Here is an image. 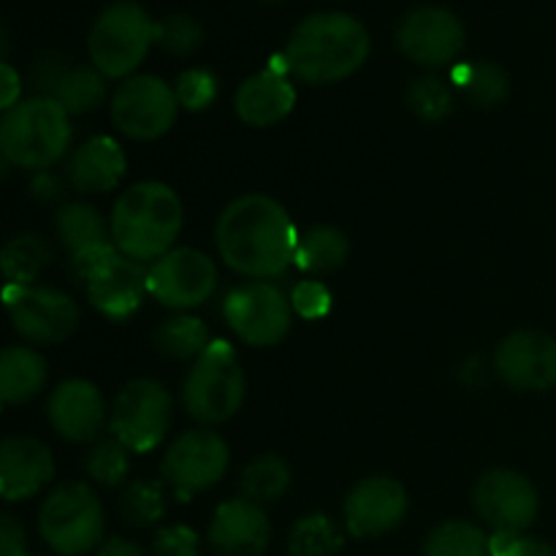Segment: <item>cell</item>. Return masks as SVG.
Segmentation results:
<instances>
[{
	"mask_svg": "<svg viewBox=\"0 0 556 556\" xmlns=\"http://www.w3.org/2000/svg\"><path fill=\"white\" fill-rule=\"evenodd\" d=\"M215 244L220 258L237 275L271 280L296 264L299 233L280 201L264 193H248L220 212Z\"/></svg>",
	"mask_w": 556,
	"mask_h": 556,
	"instance_id": "obj_1",
	"label": "cell"
},
{
	"mask_svg": "<svg viewBox=\"0 0 556 556\" xmlns=\"http://www.w3.org/2000/svg\"><path fill=\"white\" fill-rule=\"evenodd\" d=\"M372 52L369 30L351 14L320 11L291 33L286 68L307 85H337L356 74Z\"/></svg>",
	"mask_w": 556,
	"mask_h": 556,
	"instance_id": "obj_2",
	"label": "cell"
},
{
	"mask_svg": "<svg viewBox=\"0 0 556 556\" xmlns=\"http://www.w3.org/2000/svg\"><path fill=\"white\" fill-rule=\"evenodd\" d=\"M185 210L177 190L166 182H136L119 193L114 201L109 228L112 242L128 258L152 261L174 250L179 231H182Z\"/></svg>",
	"mask_w": 556,
	"mask_h": 556,
	"instance_id": "obj_3",
	"label": "cell"
},
{
	"mask_svg": "<svg viewBox=\"0 0 556 556\" xmlns=\"http://www.w3.org/2000/svg\"><path fill=\"white\" fill-rule=\"evenodd\" d=\"M71 114L54 98L36 96L9 109L0 123V150L5 163L47 172L71 147Z\"/></svg>",
	"mask_w": 556,
	"mask_h": 556,
	"instance_id": "obj_4",
	"label": "cell"
},
{
	"mask_svg": "<svg viewBox=\"0 0 556 556\" xmlns=\"http://www.w3.org/2000/svg\"><path fill=\"white\" fill-rule=\"evenodd\" d=\"M71 269L85 282L87 299L92 307L109 320H125L141 307L147 288V269L141 261L119 253L117 244H101L79 255H71Z\"/></svg>",
	"mask_w": 556,
	"mask_h": 556,
	"instance_id": "obj_5",
	"label": "cell"
},
{
	"mask_svg": "<svg viewBox=\"0 0 556 556\" xmlns=\"http://www.w3.org/2000/svg\"><path fill=\"white\" fill-rule=\"evenodd\" d=\"M248 378L242 362L228 342L215 340L190 367L182 386V402L190 418L201 424H226L242 410Z\"/></svg>",
	"mask_w": 556,
	"mask_h": 556,
	"instance_id": "obj_6",
	"label": "cell"
},
{
	"mask_svg": "<svg viewBox=\"0 0 556 556\" xmlns=\"http://www.w3.org/2000/svg\"><path fill=\"white\" fill-rule=\"evenodd\" d=\"M106 519L98 494L87 483H63L43 500L38 510V532L60 556H85L106 538Z\"/></svg>",
	"mask_w": 556,
	"mask_h": 556,
	"instance_id": "obj_7",
	"label": "cell"
},
{
	"mask_svg": "<svg viewBox=\"0 0 556 556\" xmlns=\"http://www.w3.org/2000/svg\"><path fill=\"white\" fill-rule=\"evenodd\" d=\"M155 43V22L139 3H114L103 11L87 38L92 68L106 79H128Z\"/></svg>",
	"mask_w": 556,
	"mask_h": 556,
	"instance_id": "obj_8",
	"label": "cell"
},
{
	"mask_svg": "<svg viewBox=\"0 0 556 556\" xmlns=\"http://www.w3.org/2000/svg\"><path fill=\"white\" fill-rule=\"evenodd\" d=\"M172 418V394L157 380H130L114 400L109 429L130 454H147L166 440Z\"/></svg>",
	"mask_w": 556,
	"mask_h": 556,
	"instance_id": "obj_9",
	"label": "cell"
},
{
	"mask_svg": "<svg viewBox=\"0 0 556 556\" xmlns=\"http://www.w3.org/2000/svg\"><path fill=\"white\" fill-rule=\"evenodd\" d=\"M114 128L134 141H155L174 128L179 114L177 92L161 76H128L114 90L112 103Z\"/></svg>",
	"mask_w": 556,
	"mask_h": 556,
	"instance_id": "obj_10",
	"label": "cell"
},
{
	"mask_svg": "<svg viewBox=\"0 0 556 556\" xmlns=\"http://www.w3.org/2000/svg\"><path fill=\"white\" fill-rule=\"evenodd\" d=\"M223 318L233 334L253 348H271L291 331V299L269 280L237 286L223 302Z\"/></svg>",
	"mask_w": 556,
	"mask_h": 556,
	"instance_id": "obj_11",
	"label": "cell"
},
{
	"mask_svg": "<svg viewBox=\"0 0 556 556\" xmlns=\"http://www.w3.org/2000/svg\"><path fill=\"white\" fill-rule=\"evenodd\" d=\"M228 465L231 451L220 434L210 429H190L166 448L161 459V478L179 494V500H188L220 483Z\"/></svg>",
	"mask_w": 556,
	"mask_h": 556,
	"instance_id": "obj_12",
	"label": "cell"
},
{
	"mask_svg": "<svg viewBox=\"0 0 556 556\" xmlns=\"http://www.w3.org/2000/svg\"><path fill=\"white\" fill-rule=\"evenodd\" d=\"M3 299L16 334L36 345L65 342L79 326V307L58 288L5 286Z\"/></svg>",
	"mask_w": 556,
	"mask_h": 556,
	"instance_id": "obj_13",
	"label": "cell"
},
{
	"mask_svg": "<svg viewBox=\"0 0 556 556\" xmlns=\"http://www.w3.org/2000/svg\"><path fill=\"white\" fill-rule=\"evenodd\" d=\"M396 47L424 68H443L465 49V25L443 5H418L396 25Z\"/></svg>",
	"mask_w": 556,
	"mask_h": 556,
	"instance_id": "obj_14",
	"label": "cell"
},
{
	"mask_svg": "<svg viewBox=\"0 0 556 556\" xmlns=\"http://www.w3.org/2000/svg\"><path fill=\"white\" fill-rule=\"evenodd\" d=\"M147 288L163 307H201L217 288V266L201 250L174 248L150 266Z\"/></svg>",
	"mask_w": 556,
	"mask_h": 556,
	"instance_id": "obj_15",
	"label": "cell"
},
{
	"mask_svg": "<svg viewBox=\"0 0 556 556\" xmlns=\"http://www.w3.org/2000/svg\"><path fill=\"white\" fill-rule=\"evenodd\" d=\"M472 508L494 532H525L535 525L541 500L521 472L489 470L472 489Z\"/></svg>",
	"mask_w": 556,
	"mask_h": 556,
	"instance_id": "obj_16",
	"label": "cell"
},
{
	"mask_svg": "<svg viewBox=\"0 0 556 556\" xmlns=\"http://www.w3.org/2000/svg\"><path fill=\"white\" fill-rule=\"evenodd\" d=\"M410 500L405 486L394 478L372 476L358 481L345 500V527L353 538H380L394 532L405 521Z\"/></svg>",
	"mask_w": 556,
	"mask_h": 556,
	"instance_id": "obj_17",
	"label": "cell"
},
{
	"mask_svg": "<svg viewBox=\"0 0 556 556\" xmlns=\"http://www.w3.org/2000/svg\"><path fill=\"white\" fill-rule=\"evenodd\" d=\"M494 369L516 391L554 389L556 340L543 331H514L497 345Z\"/></svg>",
	"mask_w": 556,
	"mask_h": 556,
	"instance_id": "obj_18",
	"label": "cell"
},
{
	"mask_svg": "<svg viewBox=\"0 0 556 556\" xmlns=\"http://www.w3.org/2000/svg\"><path fill=\"white\" fill-rule=\"evenodd\" d=\"M271 541V525L264 508L237 497L217 505L206 543L212 556H264Z\"/></svg>",
	"mask_w": 556,
	"mask_h": 556,
	"instance_id": "obj_19",
	"label": "cell"
},
{
	"mask_svg": "<svg viewBox=\"0 0 556 556\" xmlns=\"http://www.w3.org/2000/svg\"><path fill=\"white\" fill-rule=\"evenodd\" d=\"M49 424L71 443H90L106 424V402L90 380H63L49 396Z\"/></svg>",
	"mask_w": 556,
	"mask_h": 556,
	"instance_id": "obj_20",
	"label": "cell"
},
{
	"mask_svg": "<svg viewBox=\"0 0 556 556\" xmlns=\"http://www.w3.org/2000/svg\"><path fill=\"white\" fill-rule=\"evenodd\" d=\"M54 478L52 451L36 438H9L0 445V494L5 503L30 500Z\"/></svg>",
	"mask_w": 556,
	"mask_h": 556,
	"instance_id": "obj_21",
	"label": "cell"
},
{
	"mask_svg": "<svg viewBox=\"0 0 556 556\" xmlns=\"http://www.w3.org/2000/svg\"><path fill=\"white\" fill-rule=\"evenodd\" d=\"M293 106H296V90L291 79L275 65L248 76L233 98L237 117L250 128H271L282 123L293 112Z\"/></svg>",
	"mask_w": 556,
	"mask_h": 556,
	"instance_id": "obj_22",
	"label": "cell"
},
{
	"mask_svg": "<svg viewBox=\"0 0 556 556\" xmlns=\"http://www.w3.org/2000/svg\"><path fill=\"white\" fill-rule=\"evenodd\" d=\"M128 157L112 136H92L68 161V182L79 193H109L123 182Z\"/></svg>",
	"mask_w": 556,
	"mask_h": 556,
	"instance_id": "obj_23",
	"label": "cell"
},
{
	"mask_svg": "<svg viewBox=\"0 0 556 556\" xmlns=\"http://www.w3.org/2000/svg\"><path fill=\"white\" fill-rule=\"evenodd\" d=\"M47 362L25 345H11L0 353V396L5 405H25L47 386Z\"/></svg>",
	"mask_w": 556,
	"mask_h": 556,
	"instance_id": "obj_24",
	"label": "cell"
},
{
	"mask_svg": "<svg viewBox=\"0 0 556 556\" xmlns=\"http://www.w3.org/2000/svg\"><path fill=\"white\" fill-rule=\"evenodd\" d=\"M54 228H58L60 242L71 255L109 244V233H112L101 212L92 204H85V201H71V204L60 206Z\"/></svg>",
	"mask_w": 556,
	"mask_h": 556,
	"instance_id": "obj_25",
	"label": "cell"
},
{
	"mask_svg": "<svg viewBox=\"0 0 556 556\" xmlns=\"http://www.w3.org/2000/svg\"><path fill=\"white\" fill-rule=\"evenodd\" d=\"M351 255V242L334 226H313L299 237L296 266L307 275H331L342 269Z\"/></svg>",
	"mask_w": 556,
	"mask_h": 556,
	"instance_id": "obj_26",
	"label": "cell"
},
{
	"mask_svg": "<svg viewBox=\"0 0 556 556\" xmlns=\"http://www.w3.org/2000/svg\"><path fill=\"white\" fill-rule=\"evenodd\" d=\"M210 345V329L204 326V320L193 318V315H174V318L163 320L155 331L157 353L174 358V362H190V358L195 362Z\"/></svg>",
	"mask_w": 556,
	"mask_h": 556,
	"instance_id": "obj_27",
	"label": "cell"
},
{
	"mask_svg": "<svg viewBox=\"0 0 556 556\" xmlns=\"http://www.w3.org/2000/svg\"><path fill=\"white\" fill-rule=\"evenodd\" d=\"M52 261V248L38 233H20L11 239L0 255V266L9 286H33Z\"/></svg>",
	"mask_w": 556,
	"mask_h": 556,
	"instance_id": "obj_28",
	"label": "cell"
},
{
	"mask_svg": "<svg viewBox=\"0 0 556 556\" xmlns=\"http://www.w3.org/2000/svg\"><path fill=\"white\" fill-rule=\"evenodd\" d=\"M288 486H291V467L277 454H264L250 462L239 483L244 500L255 505L277 503L288 492Z\"/></svg>",
	"mask_w": 556,
	"mask_h": 556,
	"instance_id": "obj_29",
	"label": "cell"
},
{
	"mask_svg": "<svg viewBox=\"0 0 556 556\" xmlns=\"http://www.w3.org/2000/svg\"><path fill=\"white\" fill-rule=\"evenodd\" d=\"M54 101L68 114H87L96 112L106 98V76L98 68L87 65H74L63 74L60 85L52 92Z\"/></svg>",
	"mask_w": 556,
	"mask_h": 556,
	"instance_id": "obj_30",
	"label": "cell"
},
{
	"mask_svg": "<svg viewBox=\"0 0 556 556\" xmlns=\"http://www.w3.org/2000/svg\"><path fill=\"white\" fill-rule=\"evenodd\" d=\"M424 556H489V535L472 521H443L424 541Z\"/></svg>",
	"mask_w": 556,
	"mask_h": 556,
	"instance_id": "obj_31",
	"label": "cell"
},
{
	"mask_svg": "<svg viewBox=\"0 0 556 556\" xmlns=\"http://www.w3.org/2000/svg\"><path fill=\"white\" fill-rule=\"evenodd\" d=\"M456 85L462 87V96L470 106L492 109L508 98L510 81L500 65L489 63V60H478V63L465 65L456 74Z\"/></svg>",
	"mask_w": 556,
	"mask_h": 556,
	"instance_id": "obj_32",
	"label": "cell"
},
{
	"mask_svg": "<svg viewBox=\"0 0 556 556\" xmlns=\"http://www.w3.org/2000/svg\"><path fill=\"white\" fill-rule=\"evenodd\" d=\"M342 530L326 514H309L293 525L288 535V554L291 556H337L340 554Z\"/></svg>",
	"mask_w": 556,
	"mask_h": 556,
	"instance_id": "obj_33",
	"label": "cell"
},
{
	"mask_svg": "<svg viewBox=\"0 0 556 556\" xmlns=\"http://www.w3.org/2000/svg\"><path fill=\"white\" fill-rule=\"evenodd\" d=\"M119 514L130 527H152L166 516L161 481H134L119 497Z\"/></svg>",
	"mask_w": 556,
	"mask_h": 556,
	"instance_id": "obj_34",
	"label": "cell"
},
{
	"mask_svg": "<svg viewBox=\"0 0 556 556\" xmlns=\"http://www.w3.org/2000/svg\"><path fill=\"white\" fill-rule=\"evenodd\" d=\"M407 106L427 123H440L454 112V90L440 76H421L407 90Z\"/></svg>",
	"mask_w": 556,
	"mask_h": 556,
	"instance_id": "obj_35",
	"label": "cell"
},
{
	"mask_svg": "<svg viewBox=\"0 0 556 556\" xmlns=\"http://www.w3.org/2000/svg\"><path fill=\"white\" fill-rule=\"evenodd\" d=\"M128 454L130 451L117 438L101 440L98 445H92L85 459L87 476L96 483H101V486H119L130 470Z\"/></svg>",
	"mask_w": 556,
	"mask_h": 556,
	"instance_id": "obj_36",
	"label": "cell"
},
{
	"mask_svg": "<svg viewBox=\"0 0 556 556\" xmlns=\"http://www.w3.org/2000/svg\"><path fill=\"white\" fill-rule=\"evenodd\" d=\"M204 41V30L190 14H168L155 22V43L168 54H193Z\"/></svg>",
	"mask_w": 556,
	"mask_h": 556,
	"instance_id": "obj_37",
	"label": "cell"
},
{
	"mask_svg": "<svg viewBox=\"0 0 556 556\" xmlns=\"http://www.w3.org/2000/svg\"><path fill=\"white\" fill-rule=\"evenodd\" d=\"M174 92H177V101L182 109H188V112H204L217 98V76L206 68H190L185 74H179Z\"/></svg>",
	"mask_w": 556,
	"mask_h": 556,
	"instance_id": "obj_38",
	"label": "cell"
},
{
	"mask_svg": "<svg viewBox=\"0 0 556 556\" xmlns=\"http://www.w3.org/2000/svg\"><path fill=\"white\" fill-rule=\"evenodd\" d=\"M293 313L304 320H320L331 313V291L318 280H302L291 293Z\"/></svg>",
	"mask_w": 556,
	"mask_h": 556,
	"instance_id": "obj_39",
	"label": "cell"
},
{
	"mask_svg": "<svg viewBox=\"0 0 556 556\" xmlns=\"http://www.w3.org/2000/svg\"><path fill=\"white\" fill-rule=\"evenodd\" d=\"M489 556H556V548L525 532H494L489 538Z\"/></svg>",
	"mask_w": 556,
	"mask_h": 556,
	"instance_id": "obj_40",
	"label": "cell"
},
{
	"mask_svg": "<svg viewBox=\"0 0 556 556\" xmlns=\"http://www.w3.org/2000/svg\"><path fill=\"white\" fill-rule=\"evenodd\" d=\"M152 556H201L199 535L185 525L163 527L152 541Z\"/></svg>",
	"mask_w": 556,
	"mask_h": 556,
	"instance_id": "obj_41",
	"label": "cell"
},
{
	"mask_svg": "<svg viewBox=\"0 0 556 556\" xmlns=\"http://www.w3.org/2000/svg\"><path fill=\"white\" fill-rule=\"evenodd\" d=\"M68 71L65 60L60 54H43L36 65H33V87H36L41 96L52 98L54 87L60 85L63 74Z\"/></svg>",
	"mask_w": 556,
	"mask_h": 556,
	"instance_id": "obj_42",
	"label": "cell"
},
{
	"mask_svg": "<svg viewBox=\"0 0 556 556\" xmlns=\"http://www.w3.org/2000/svg\"><path fill=\"white\" fill-rule=\"evenodd\" d=\"M0 556H33L27 554L25 527L11 514H5L0 519Z\"/></svg>",
	"mask_w": 556,
	"mask_h": 556,
	"instance_id": "obj_43",
	"label": "cell"
},
{
	"mask_svg": "<svg viewBox=\"0 0 556 556\" xmlns=\"http://www.w3.org/2000/svg\"><path fill=\"white\" fill-rule=\"evenodd\" d=\"M0 87H3V92H0V103H3V109L9 112V109H14L16 103H20V96H22V79L9 63H0Z\"/></svg>",
	"mask_w": 556,
	"mask_h": 556,
	"instance_id": "obj_44",
	"label": "cell"
},
{
	"mask_svg": "<svg viewBox=\"0 0 556 556\" xmlns=\"http://www.w3.org/2000/svg\"><path fill=\"white\" fill-rule=\"evenodd\" d=\"M96 556H147L144 548L134 541H125V538H106V541L98 546Z\"/></svg>",
	"mask_w": 556,
	"mask_h": 556,
	"instance_id": "obj_45",
	"label": "cell"
},
{
	"mask_svg": "<svg viewBox=\"0 0 556 556\" xmlns=\"http://www.w3.org/2000/svg\"><path fill=\"white\" fill-rule=\"evenodd\" d=\"M30 190L38 201H52V199H60V193H63V185H60V179L54 177V174L38 172V177L33 179Z\"/></svg>",
	"mask_w": 556,
	"mask_h": 556,
	"instance_id": "obj_46",
	"label": "cell"
},
{
	"mask_svg": "<svg viewBox=\"0 0 556 556\" xmlns=\"http://www.w3.org/2000/svg\"><path fill=\"white\" fill-rule=\"evenodd\" d=\"M266 3H277V0H266Z\"/></svg>",
	"mask_w": 556,
	"mask_h": 556,
	"instance_id": "obj_47",
	"label": "cell"
}]
</instances>
